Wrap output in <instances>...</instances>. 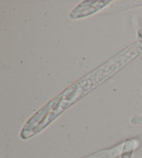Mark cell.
I'll return each mask as SVG.
<instances>
[{"label": "cell", "mask_w": 142, "mask_h": 158, "mask_svg": "<svg viewBox=\"0 0 142 158\" xmlns=\"http://www.w3.org/2000/svg\"><path fill=\"white\" fill-rule=\"evenodd\" d=\"M141 51L140 44H132L105 64L88 74L84 78L80 79L33 115L22 130V137L27 139L40 131L69 106L82 99L100 84L104 83L105 80L111 77L115 73L119 71L123 66L137 57Z\"/></svg>", "instance_id": "obj_1"}, {"label": "cell", "mask_w": 142, "mask_h": 158, "mask_svg": "<svg viewBox=\"0 0 142 158\" xmlns=\"http://www.w3.org/2000/svg\"><path fill=\"white\" fill-rule=\"evenodd\" d=\"M109 1H85L77 6L70 14L72 19H80L91 15L108 5Z\"/></svg>", "instance_id": "obj_2"}]
</instances>
